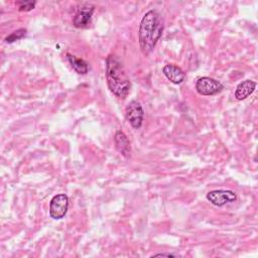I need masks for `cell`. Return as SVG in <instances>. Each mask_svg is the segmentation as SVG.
I'll use <instances>...</instances> for the list:
<instances>
[{"label":"cell","instance_id":"obj_1","mask_svg":"<svg viewBox=\"0 0 258 258\" xmlns=\"http://www.w3.org/2000/svg\"><path fill=\"white\" fill-rule=\"evenodd\" d=\"M163 31V20L156 10H149L139 26V44L143 53H149L159 40Z\"/></svg>","mask_w":258,"mask_h":258},{"label":"cell","instance_id":"obj_2","mask_svg":"<svg viewBox=\"0 0 258 258\" xmlns=\"http://www.w3.org/2000/svg\"><path fill=\"white\" fill-rule=\"evenodd\" d=\"M106 78L110 91L118 98L125 99L131 88L130 80L121 61L113 54L106 59Z\"/></svg>","mask_w":258,"mask_h":258},{"label":"cell","instance_id":"obj_3","mask_svg":"<svg viewBox=\"0 0 258 258\" xmlns=\"http://www.w3.org/2000/svg\"><path fill=\"white\" fill-rule=\"evenodd\" d=\"M224 86L217 80L210 77H202L196 83V89L203 96H212L223 90Z\"/></svg>","mask_w":258,"mask_h":258},{"label":"cell","instance_id":"obj_4","mask_svg":"<svg viewBox=\"0 0 258 258\" xmlns=\"http://www.w3.org/2000/svg\"><path fill=\"white\" fill-rule=\"evenodd\" d=\"M69 208V199L64 194L54 196L49 205V215L55 220H59L64 217Z\"/></svg>","mask_w":258,"mask_h":258},{"label":"cell","instance_id":"obj_5","mask_svg":"<svg viewBox=\"0 0 258 258\" xmlns=\"http://www.w3.org/2000/svg\"><path fill=\"white\" fill-rule=\"evenodd\" d=\"M125 116L133 128L135 129L140 128L143 122V117H144V111L140 103L135 100L131 101L126 107Z\"/></svg>","mask_w":258,"mask_h":258},{"label":"cell","instance_id":"obj_6","mask_svg":"<svg viewBox=\"0 0 258 258\" xmlns=\"http://www.w3.org/2000/svg\"><path fill=\"white\" fill-rule=\"evenodd\" d=\"M94 5L90 3H82L79 8L77 9V12L74 16L73 22L76 27L79 28H84L89 25L91 22V18L94 12Z\"/></svg>","mask_w":258,"mask_h":258},{"label":"cell","instance_id":"obj_7","mask_svg":"<svg viewBox=\"0 0 258 258\" xmlns=\"http://www.w3.org/2000/svg\"><path fill=\"white\" fill-rule=\"evenodd\" d=\"M207 200L215 206L222 207L228 203L235 202L237 200V196L232 190L216 189L207 194Z\"/></svg>","mask_w":258,"mask_h":258},{"label":"cell","instance_id":"obj_8","mask_svg":"<svg viewBox=\"0 0 258 258\" xmlns=\"http://www.w3.org/2000/svg\"><path fill=\"white\" fill-rule=\"evenodd\" d=\"M162 72L164 76L173 84H180L184 81L185 75L182 70L174 64H166L163 67Z\"/></svg>","mask_w":258,"mask_h":258},{"label":"cell","instance_id":"obj_9","mask_svg":"<svg viewBox=\"0 0 258 258\" xmlns=\"http://www.w3.org/2000/svg\"><path fill=\"white\" fill-rule=\"evenodd\" d=\"M256 88V83L252 80H245L240 83L235 91V98L237 100H244L248 98Z\"/></svg>","mask_w":258,"mask_h":258},{"label":"cell","instance_id":"obj_10","mask_svg":"<svg viewBox=\"0 0 258 258\" xmlns=\"http://www.w3.org/2000/svg\"><path fill=\"white\" fill-rule=\"evenodd\" d=\"M115 144L118 149V151L124 155L125 157H129L131 153V147L130 142L127 138V136L120 130H118L115 134Z\"/></svg>","mask_w":258,"mask_h":258},{"label":"cell","instance_id":"obj_11","mask_svg":"<svg viewBox=\"0 0 258 258\" xmlns=\"http://www.w3.org/2000/svg\"><path fill=\"white\" fill-rule=\"evenodd\" d=\"M68 59L71 63V66L73 67V69L79 73V74H82V75H85L88 73V70H89V67L87 64V62L82 59V58H79L73 54H70L68 53Z\"/></svg>","mask_w":258,"mask_h":258},{"label":"cell","instance_id":"obj_12","mask_svg":"<svg viewBox=\"0 0 258 258\" xmlns=\"http://www.w3.org/2000/svg\"><path fill=\"white\" fill-rule=\"evenodd\" d=\"M26 34V29L25 28H20V29H17L15 31H13L11 34H9L6 38H5V41L8 42V43H11V42H14L22 37H24Z\"/></svg>","mask_w":258,"mask_h":258},{"label":"cell","instance_id":"obj_13","mask_svg":"<svg viewBox=\"0 0 258 258\" xmlns=\"http://www.w3.org/2000/svg\"><path fill=\"white\" fill-rule=\"evenodd\" d=\"M16 4L20 11H29L34 8L35 1H19Z\"/></svg>","mask_w":258,"mask_h":258},{"label":"cell","instance_id":"obj_14","mask_svg":"<svg viewBox=\"0 0 258 258\" xmlns=\"http://www.w3.org/2000/svg\"><path fill=\"white\" fill-rule=\"evenodd\" d=\"M154 257H158V256H167V257H176L178 256L177 254H172V253H159V254H155L153 255ZM152 256V257H153Z\"/></svg>","mask_w":258,"mask_h":258}]
</instances>
